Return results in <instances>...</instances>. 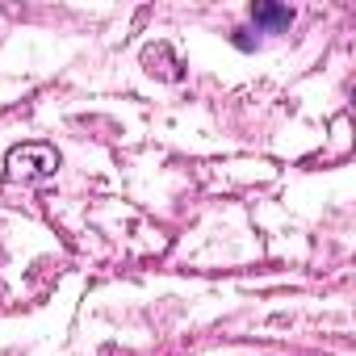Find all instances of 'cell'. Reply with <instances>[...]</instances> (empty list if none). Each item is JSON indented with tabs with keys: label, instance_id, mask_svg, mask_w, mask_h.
I'll return each mask as SVG.
<instances>
[{
	"label": "cell",
	"instance_id": "obj_1",
	"mask_svg": "<svg viewBox=\"0 0 356 356\" xmlns=\"http://www.w3.org/2000/svg\"><path fill=\"white\" fill-rule=\"evenodd\" d=\"M5 168H9V181L34 185V181H47V176L59 172V151L51 143H22V147L9 151Z\"/></svg>",
	"mask_w": 356,
	"mask_h": 356
},
{
	"label": "cell",
	"instance_id": "obj_3",
	"mask_svg": "<svg viewBox=\"0 0 356 356\" xmlns=\"http://www.w3.org/2000/svg\"><path fill=\"white\" fill-rule=\"evenodd\" d=\"M235 47H239V51H256V42L248 38V30H235Z\"/></svg>",
	"mask_w": 356,
	"mask_h": 356
},
{
	"label": "cell",
	"instance_id": "obj_2",
	"mask_svg": "<svg viewBox=\"0 0 356 356\" xmlns=\"http://www.w3.org/2000/svg\"><path fill=\"white\" fill-rule=\"evenodd\" d=\"M252 22H256L260 30L277 34V30H285V26L293 22V9H285V5H252Z\"/></svg>",
	"mask_w": 356,
	"mask_h": 356
}]
</instances>
